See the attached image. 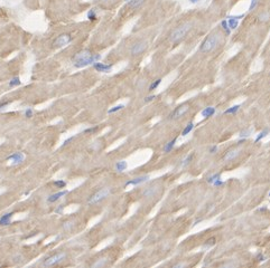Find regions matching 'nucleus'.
<instances>
[{
    "mask_svg": "<svg viewBox=\"0 0 270 268\" xmlns=\"http://www.w3.org/2000/svg\"><path fill=\"white\" fill-rule=\"evenodd\" d=\"M192 27H193V23H190V21L184 23L183 25L178 26L176 29H174L172 31L170 36H169V40L172 42H177L179 40H182L183 38L188 34V31L192 29Z\"/></svg>",
    "mask_w": 270,
    "mask_h": 268,
    "instance_id": "obj_1",
    "label": "nucleus"
},
{
    "mask_svg": "<svg viewBox=\"0 0 270 268\" xmlns=\"http://www.w3.org/2000/svg\"><path fill=\"white\" fill-rule=\"evenodd\" d=\"M220 42V35L218 34H213L205 39L204 42H202V45L200 47L201 53H210L213 49H215Z\"/></svg>",
    "mask_w": 270,
    "mask_h": 268,
    "instance_id": "obj_2",
    "label": "nucleus"
},
{
    "mask_svg": "<svg viewBox=\"0 0 270 268\" xmlns=\"http://www.w3.org/2000/svg\"><path fill=\"white\" fill-rule=\"evenodd\" d=\"M109 194H110V189H109V188H102V189H100L99 191H97L95 193H93L90 198H89L88 204H98V202H100L101 200L107 198Z\"/></svg>",
    "mask_w": 270,
    "mask_h": 268,
    "instance_id": "obj_3",
    "label": "nucleus"
},
{
    "mask_svg": "<svg viewBox=\"0 0 270 268\" xmlns=\"http://www.w3.org/2000/svg\"><path fill=\"white\" fill-rule=\"evenodd\" d=\"M100 59H101V55L100 54H94V55H90L85 59L75 62V63H73V65H74L75 68H83V67L89 66V65H93L94 63L99 62Z\"/></svg>",
    "mask_w": 270,
    "mask_h": 268,
    "instance_id": "obj_4",
    "label": "nucleus"
},
{
    "mask_svg": "<svg viewBox=\"0 0 270 268\" xmlns=\"http://www.w3.org/2000/svg\"><path fill=\"white\" fill-rule=\"evenodd\" d=\"M64 258H65V254H64V253L55 254V255H53V256L47 257V258L43 261L42 265L44 266V267H51V266H54V265L58 264L60 261H62Z\"/></svg>",
    "mask_w": 270,
    "mask_h": 268,
    "instance_id": "obj_5",
    "label": "nucleus"
},
{
    "mask_svg": "<svg viewBox=\"0 0 270 268\" xmlns=\"http://www.w3.org/2000/svg\"><path fill=\"white\" fill-rule=\"evenodd\" d=\"M72 36L70 34H62L58 37L56 38L54 42H53V46L56 47V48H61V47H64L66 45H69L71 42H72Z\"/></svg>",
    "mask_w": 270,
    "mask_h": 268,
    "instance_id": "obj_6",
    "label": "nucleus"
},
{
    "mask_svg": "<svg viewBox=\"0 0 270 268\" xmlns=\"http://www.w3.org/2000/svg\"><path fill=\"white\" fill-rule=\"evenodd\" d=\"M147 48V42H136L134 46L131 47V55L132 56H137L144 53Z\"/></svg>",
    "mask_w": 270,
    "mask_h": 268,
    "instance_id": "obj_7",
    "label": "nucleus"
},
{
    "mask_svg": "<svg viewBox=\"0 0 270 268\" xmlns=\"http://www.w3.org/2000/svg\"><path fill=\"white\" fill-rule=\"evenodd\" d=\"M93 68L97 72H100V73H109L111 72L112 70V65L111 64H103V63H94L93 64Z\"/></svg>",
    "mask_w": 270,
    "mask_h": 268,
    "instance_id": "obj_8",
    "label": "nucleus"
},
{
    "mask_svg": "<svg viewBox=\"0 0 270 268\" xmlns=\"http://www.w3.org/2000/svg\"><path fill=\"white\" fill-rule=\"evenodd\" d=\"M187 110H188V106H187V105H181V106H178L176 110L170 114V119H174V120L179 119L181 116H183L185 113H186Z\"/></svg>",
    "mask_w": 270,
    "mask_h": 268,
    "instance_id": "obj_9",
    "label": "nucleus"
},
{
    "mask_svg": "<svg viewBox=\"0 0 270 268\" xmlns=\"http://www.w3.org/2000/svg\"><path fill=\"white\" fill-rule=\"evenodd\" d=\"M24 159H25V157H24V154L21 152H16V153H14V154H11V155H9V157H7V160L13 161L11 162V164H13V165L21 163V162L24 161Z\"/></svg>",
    "mask_w": 270,
    "mask_h": 268,
    "instance_id": "obj_10",
    "label": "nucleus"
},
{
    "mask_svg": "<svg viewBox=\"0 0 270 268\" xmlns=\"http://www.w3.org/2000/svg\"><path fill=\"white\" fill-rule=\"evenodd\" d=\"M149 179L148 176H138V178H135V179H132V180L130 181H127L126 185H125V187H128V185H141V183H144V182H146V181Z\"/></svg>",
    "mask_w": 270,
    "mask_h": 268,
    "instance_id": "obj_11",
    "label": "nucleus"
},
{
    "mask_svg": "<svg viewBox=\"0 0 270 268\" xmlns=\"http://www.w3.org/2000/svg\"><path fill=\"white\" fill-rule=\"evenodd\" d=\"M90 55H92V54H91V51H89V49H83V51H81L80 53H77V54H75L74 57H73V59H72V62H73V63H75V62H80V60H82V59H85V58L89 57Z\"/></svg>",
    "mask_w": 270,
    "mask_h": 268,
    "instance_id": "obj_12",
    "label": "nucleus"
},
{
    "mask_svg": "<svg viewBox=\"0 0 270 268\" xmlns=\"http://www.w3.org/2000/svg\"><path fill=\"white\" fill-rule=\"evenodd\" d=\"M66 193H67V191H66V190H63V191H60V192H56V193L49 196V197L47 198V201H48V202H51V204H53V202H55V201H57V200H60V199H61L63 196H65Z\"/></svg>",
    "mask_w": 270,
    "mask_h": 268,
    "instance_id": "obj_13",
    "label": "nucleus"
},
{
    "mask_svg": "<svg viewBox=\"0 0 270 268\" xmlns=\"http://www.w3.org/2000/svg\"><path fill=\"white\" fill-rule=\"evenodd\" d=\"M239 152H240L239 149H233V150L228 151L224 155V161H231L233 159H235L239 155Z\"/></svg>",
    "mask_w": 270,
    "mask_h": 268,
    "instance_id": "obj_14",
    "label": "nucleus"
},
{
    "mask_svg": "<svg viewBox=\"0 0 270 268\" xmlns=\"http://www.w3.org/2000/svg\"><path fill=\"white\" fill-rule=\"evenodd\" d=\"M13 212H8L5 213L2 217L0 218V226H8L11 222V217H13Z\"/></svg>",
    "mask_w": 270,
    "mask_h": 268,
    "instance_id": "obj_15",
    "label": "nucleus"
},
{
    "mask_svg": "<svg viewBox=\"0 0 270 268\" xmlns=\"http://www.w3.org/2000/svg\"><path fill=\"white\" fill-rule=\"evenodd\" d=\"M146 0H129L128 1V7L130 8V9H137V8H139L140 6L144 4Z\"/></svg>",
    "mask_w": 270,
    "mask_h": 268,
    "instance_id": "obj_16",
    "label": "nucleus"
},
{
    "mask_svg": "<svg viewBox=\"0 0 270 268\" xmlns=\"http://www.w3.org/2000/svg\"><path fill=\"white\" fill-rule=\"evenodd\" d=\"M214 113H215V107H206V108H204L202 111L201 115L203 116V117H210V116L214 115Z\"/></svg>",
    "mask_w": 270,
    "mask_h": 268,
    "instance_id": "obj_17",
    "label": "nucleus"
},
{
    "mask_svg": "<svg viewBox=\"0 0 270 268\" xmlns=\"http://www.w3.org/2000/svg\"><path fill=\"white\" fill-rule=\"evenodd\" d=\"M228 25H229V28H230L231 30H232V29H235V28L238 27V25H239V20L235 19L234 17H232V16H229Z\"/></svg>",
    "mask_w": 270,
    "mask_h": 268,
    "instance_id": "obj_18",
    "label": "nucleus"
},
{
    "mask_svg": "<svg viewBox=\"0 0 270 268\" xmlns=\"http://www.w3.org/2000/svg\"><path fill=\"white\" fill-rule=\"evenodd\" d=\"M116 170L118 172H122V171H125L127 169V166H128V163H127L126 161H118L116 163Z\"/></svg>",
    "mask_w": 270,
    "mask_h": 268,
    "instance_id": "obj_19",
    "label": "nucleus"
},
{
    "mask_svg": "<svg viewBox=\"0 0 270 268\" xmlns=\"http://www.w3.org/2000/svg\"><path fill=\"white\" fill-rule=\"evenodd\" d=\"M157 191V187H149L144 191V197H153Z\"/></svg>",
    "mask_w": 270,
    "mask_h": 268,
    "instance_id": "obj_20",
    "label": "nucleus"
},
{
    "mask_svg": "<svg viewBox=\"0 0 270 268\" xmlns=\"http://www.w3.org/2000/svg\"><path fill=\"white\" fill-rule=\"evenodd\" d=\"M21 84V81L19 78V76H15L9 81V86L10 87H16V86H19Z\"/></svg>",
    "mask_w": 270,
    "mask_h": 268,
    "instance_id": "obj_21",
    "label": "nucleus"
},
{
    "mask_svg": "<svg viewBox=\"0 0 270 268\" xmlns=\"http://www.w3.org/2000/svg\"><path fill=\"white\" fill-rule=\"evenodd\" d=\"M176 141H177V139L175 138L174 140H172L170 142H168L166 145H165V148H164V152H166V153H168V152H170L173 150V148H174V145H175V143H176Z\"/></svg>",
    "mask_w": 270,
    "mask_h": 268,
    "instance_id": "obj_22",
    "label": "nucleus"
},
{
    "mask_svg": "<svg viewBox=\"0 0 270 268\" xmlns=\"http://www.w3.org/2000/svg\"><path fill=\"white\" fill-rule=\"evenodd\" d=\"M194 129V124L193 123H188V124L185 126V129L183 130V132H182V135L183 136H186L187 134H190V132H192V130Z\"/></svg>",
    "mask_w": 270,
    "mask_h": 268,
    "instance_id": "obj_23",
    "label": "nucleus"
},
{
    "mask_svg": "<svg viewBox=\"0 0 270 268\" xmlns=\"http://www.w3.org/2000/svg\"><path fill=\"white\" fill-rule=\"evenodd\" d=\"M86 17H88V19L90 21H94V20L97 19V12H95V10L94 9L89 10L88 14H86Z\"/></svg>",
    "mask_w": 270,
    "mask_h": 268,
    "instance_id": "obj_24",
    "label": "nucleus"
},
{
    "mask_svg": "<svg viewBox=\"0 0 270 268\" xmlns=\"http://www.w3.org/2000/svg\"><path fill=\"white\" fill-rule=\"evenodd\" d=\"M239 108H240V105H234V106L230 107L228 110H225L223 114H234V113H237V112L239 111Z\"/></svg>",
    "mask_w": 270,
    "mask_h": 268,
    "instance_id": "obj_25",
    "label": "nucleus"
},
{
    "mask_svg": "<svg viewBox=\"0 0 270 268\" xmlns=\"http://www.w3.org/2000/svg\"><path fill=\"white\" fill-rule=\"evenodd\" d=\"M268 134H269V130H268V129H265L263 131H262V132H260V133H259V135H258V136H257L256 142H259L260 140H262L263 138H266V136H267Z\"/></svg>",
    "mask_w": 270,
    "mask_h": 268,
    "instance_id": "obj_26",
    "label": "nucleus"
},
{
    "mask_svg": "<svg viewBox=\"0 0 270 268\" xmlns=\"http://www.w3.org/2000/svg\"><path fill=\"white\" fill-rule=\"evenodd\" d=\"M269 18H270L269 12H261L259 15V17H258V20L259 21H267V20H269Z\"/></svg>",
    "mask_w": 270,
    "mask_h": 268,
    "instance_id": "obj_27",
    "label": "nucleus"
},
{
    "mask_svg": "<svg viewBox=\"0 0 270 268\" xmlns=\"http://www.w3.org/2000/svg\"><path fill=\"white\" fill-rule=\"evenodd\" d=\"M160 83H162V79H156L155 82H153V83L150 84V86H149V91H154V89H156V88L158 87L159 85H160Z\"/></svg>",
    "mask_w": 270,
    "mask_h": 268,
    "instance_id": "obj_28",
    "label": "nucleus"
},
{
    "mask_svg": "<svg viewBox=\"0 0 270 268\" xmlns=\"http://www.w3.org/2000/svg\"><path fill=\"white\" fill-rule=\"evenodd\" d=\"M123 107H125V105H123V104H119V105H116V106H113L112 108H110V110L108 111V113H109V114H111V113H116V112L122 110Z\"/></svg>",
    "mask_w": 270,
    "mask_h": 268,
    "instance_id": "obj_29",
    "label": "nucleus"
},
{
    "mask_svg": "<svg viewBox=\"0 0 270 268\" xmlns=\"http://www.w3.org/2000/svg\"><path fill=\"white\" fill-rule=\"evenodd\" d=\"M53 185H55L56 188H65L66 187V182L63 180H56L53 182Z\"/></svg>",
    "mask_w": 270,
    "mask_h": 268,
    "instance_id": "obj_30",
    "label": "nucleus"
},
{
    "mask_svg": "<svg viewBox=\"0 0 270 268\" xmlns=\"http://www.w3.org/2000/svg\"><path fill=\"white\" fill-rule=\"evenodd\" d=\"M221 26H222V28H223L224 30H225V32H226L228 35H230V34H231V29L229 28L228 20H222V23H221Z\"/></svg>",
    "mask_w": 270,
    "mask_h": 268,
    "instance_id": "obj_31",
    "label": "nucleus"
},
{
    "mask_svg": "<svg viewBox=\"0 0 270 268\" xmlns=\"http://www.w3.org/2000/svg\"><path fill=\"white\" fill-rule=\"evenodd\" d=\"M218 179H220V174H219V173H215V174H213V176H209V178H207V182L213 185V183H214V182L218 180Z\"/></svg>",
    "mask_w": 270,
    "mask_h": 268,
    "instance_id": "obj_32",
    "label": "nucleus"
},
{
    "mask_svg": "<svg viewBox=\"0 0 270 268\" xmlns=\"http://www.w3.org/2000/svg\"><path fill=\"white\" fill-rule=\"evenodd\" d=\"M105 263H107V259L102 258V259H100L98 263H94L93 265H92V267H102V266L105 265Z\"/></svg>",
    "mask_w": 270,
    "mask_h": 268,
    "instance_id": "obj_33",
    "label": "nucleus"
},
{
    "mask_svg": "<svg viewBox=\"0 0 270 268\" xmlns=\"http://www.w3.org/2000/svg\"><path fill=\"white\" fill-rule=\"evenodd\" d=\"M250 135H251V130H247V131H243L240 133V138L244 139V138H249Z\"/></svg>",
    "mask_w": 270,
    "mask_h": 268,
    "instance_id": "obj_34",
    "label": "nucleus"
},
{
    "mask_svg": "<svg viewBox=\"0 0 270 268\" xmlns=\"http://www.w3.org/2000/svg\"><path fill=\"white\" fill-rule=\"evenodd\" d=\"M34 115V111L30 108V107H28V108H26V111H25V116L27 117V119H30V117H33Z\"/></svg>",
    "mask_w": 270,
    "mask_h": 268,
    "instance_id": "obj_35",
    "label": "nucleus"
},
{
    "mask_svg": "<svg viewBox=\"0 0 270 268\" xmlns=\"http://www.w3.org/2000/svg\"><path fill=\"white\" fill-rule=\"evenodd\" d=\"M192 159H193V155H192V154H190V155H188V157H187L186 159H185V160H184V161L182 162V164H181V166H186L187 164H188V163H190V162L192 161Z\"/></svg>",
    "mask_w": 270,
    "mask_h": 268,
    "instance_id": "obj_36",
    "label": "nucleus"
},
{
    "mask_svg": "<svg viewBox=\"0 0 270 268\" xmlns=\"http://www.w3.org/2000/svg\"><path fill=\"white\" fill-rule=\"evenodd\" d=\"M257 5H258V0H252L250 6H249V11H252L257 7Z\"/></svg>",
    "mask_w": 270,
    "mask_h": 268,
    "instance_id": "obj_37",
    "label": "nucleus"
},
{
    "mask_svg": "<svg viewBox=\"0 0 270 268\" xmlns=\"http://www.w3.org/2000/svg\"><path fill=\"white\" fill-rule=\"evenodd\" d=\"M64 208H65V206H64V204H61V206H58V207L55 209V213H57V215H61V213H63V210H64Z\"/></svg>",
    "mask_w": 270,
    "mask_h": 268,
    "instance_id": "obj_38",
    "label": "nucleus"
},
{
    "mask_svg": "<svg viewBox=\"0 0 270 268\" xmlns=\"http://www.w3.org/2000/svg\"><path fill=\"white\" fill-rule=\"evenodd\" d=\"M214 244H215V239H214V238H211V239H209V240L205 242L204 246H205V247H209V246L211 247V246H213Z\"/></svg>",
    "mask_w": 270,
    "mask_h": 268,
    "instance_id": "obj_39",
    "label": "nucleus"
},
{
    "mask_svg": "<svg viewBox=\"0 0 270 268\" xmlns=\"http://www.w3.org/2000/svg\"><path fill=\"white\" fill-rule=\"evenodd\" d=\"M72 227H73V222H70V221L64 222V225H63V228H64L65 230H69V229H71Z\"/></svg>",
    "mask_w": 270,
    "mask_h": 268,
    "instance_id": "obj_40",
    "label": "nucleus"
},
{
    "mask_svg": "<svg viewBox=\"0 0 270 268\" xmlns=\"http://www.w3.org/2000/svg\"><path fill=\"white\" fill-rule=\"evenodd\" d=\"M9 105V102H4V103H0V112L4 111L6 107Z\"/></svg>",
    "mask_w": 270,
    "mask_h": 268,
    "instance_id": "obj_41",
    "label": "nucleus"
},
{
    "mask_svg": "<svg viewBox=\"0 0 270 268\" xmlns=\"http://www.w3.org/2000/svg\"><path fill=\"white\" fill-rule=\"evenodd\" d=\"M97 127H92V129H86L83 131V133H94L95 131H97Z\"/></svg>",
    "mask_w": 270,
    "mask_h": 268,
    "instance_id": "obj_42",
    "label": "nucleus"
},
{
    "mask_svg": "<svg viewBox=\"0 0 270 268\" xmlns=\"http://www.w3.org/2000/svg\"><path fill=\"white\" fill-rule=\"evenodd\" d=\"M154 98H156V95H150V96H147L146 98H145V102L148 103V102H150V101H153Z\"/></svg>",
    "mask_w": 270,
    "mask_h": 268,
    "instance_id": "obj_43",
    "label": "nucleus"
},
{
    "mask_svg": "<svg viewBox=\"0 0 270 268\" xmlns=\"http://www.w3.org/2000/svg\"><path fill=\"white\" fill-rule=\"evenodd\" d=\"M257 259H258L259 261H262V260H265V259H266V257L262 254H259L258 256H257Z\"/></svg>",
    "mask_w": 270,
    "mask_h": 268,
    "instance_id": "obj_44",
    "label": "nucleus"
},
{
    "mask_svg": "<svg viewBox=\"0 0 270 268\" xmlns=\"http://www.w3.org/2000/svg\"><path fill=\"white\" fill-rule=\"evenodd\" d=\"M213 185H223V182H222V181L220 180V179H218V180L215 181V182L213 183Z\"/></svg>",
    "mask_w": 270,
    "mask_h": 268,
    "instance_id": "obj_45",
    "label": "nucleus"
},
{
    "mask_svg": "<svg viewBox=\"0 0 270 268\" xmlns=\"http://www.w3.org/2000/svg\"><path fill=\"white\" fill-rule=\"evenodd\" d=\"M218 151V146H212V148L210 149V152L211 153H215Z\"/></svg>",
    "mask_w": 270,
    "mask_h": 268,
    "instance_id": "obj_46",
    "label": "nucleus"
},
{
    "mask_svg": "<svg viewBox=\"0 0 270 268\" xmlns=\"http://www.w3.org/2000/svg\"><path fill=\"white\" fill-rule=\"evenodd\" d=\"M72 140H73V136H72V138H70V139L65 140V141H64V143L62 144V146H64V145H66V144L69 143V142H71V141H72Z\"/></svg>",
    "mask_w": 270,
    "mask_h": 268,
    "instance_id": "obj_47",
    "label": "nucleus"
},
{
    "mask_svg": "<svg viewBox=\"0 0 270 268\" xmlns=\"http://www.w3.org/2000/svg\"><path fill=\"white\" fill-rule=\"evenodd\" d=\"M190 1H191L192 4H197V2L200 1V0H190Z\"/></svg>",
    "mask_w": 270,
    "mask_h": 268,
    "instance_id": "obj_48",
    "label": "nucleus"
},
{
    "mask_svg": "<svg viewBox=\"0 0 270 268\" xmlns=\"http://www.w3.org/2000/svg\"><path fill=\"white\" fill-rule=\"evenodd\" d=\"M269 196H270V192H269Z\"/></svg>",
    "mask_w": 270,
    "mask_h": 268,
    "instance_id": "obj_49",
    "label": "nucleus"
}]
</instances>
